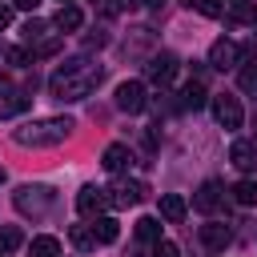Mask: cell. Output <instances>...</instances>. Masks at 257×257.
Instances as JSON below:
<instances>
[{
	"instance_id": "1",
	"label": "cell",
	"mask_w": 257,
	"mask_h": 257,
	"mask_svg": "<svg viewBox=\"0 0 257 257\" xmlns=\"http://www.w3.org/2000/svg\"><path fill=\"white\" fill-rule=\"evenodd\" d=\"M104 80V68L100 64H88V60H68L60 64V72H52L48 80V92L56 100H84L96 84Z\"/></svg>"
},
{
	"instance_id": "2",
	"label": "cell",
	"mask_w": 257,
	"mask_h": 257,
	"mask_svg": "<svg viewBox=\"0 0 257 257\" xmlns=\"http://www.w3.org/2000/svg\"><path fill=\"white\" fill-rule=\"evenodd\" d=\"M72 116H40V120H28V124H20L16 133H12V141L16 145H24V149H48V145H60V141H68L72 137Z\"/></svg>"
},
{
	"instance_id": "3",
	"label": "cell",
	"mask_w": 257,
	"mask_h": 257,
	"mask_svg": "<svg viewBox=\"0 0 257 257\" xmlns=\"http://www.w3.org/2000/svg\"><path fill=\"white\" fill-rule=\"evenodd\" d=\"M213 116H217V124H221V128H241V124H245L241 100H237V96H229V92L213 96Z\"/></svg>"
},
{
	"instance_id": "4",
	"label": "cell",
	"mask_w": 257,
	"mask_h": 257,
	"mask_svg": "<svg viewBox=\"0 0 257 257\" xmlns=\"http://www.w3.org/2000/svg\"><path fill=\"white\" fill-rule=\"evenodd\" d=\"M52 205V189H44V185H20L16 189V209L20 213H44Z\"/></svg>"
},
{
	"instance_id": "5",
	"label": "cell",
	"mask_w": 257,
	"mask_h": 257,
	"mask_svg": "<svg viewBox=\"0 0 257 257\" xmlns=\"http://www.w3.org/2000/svg\"><path fill=\"white\" fill-rule=\"evenodd\" d=\"M177 68H181V60H177L173 52H157V56H149V64H145V76L165 88V84L177 76Z\"/></svg>"
},
{
	"instance_id": "6",
	"label": "cell",
	"mask_w": 257,
	"mask_h": 257,
	"mask_svg": "<svg viewBox=\"0 0 257 257\" xmlns=\"http://www.w3.org/2000/svg\"><path fill=\"white\" fill-rule=\"evenodd\" d=\"M149 96H145V84L141 80H120L116 84V108L120 112H145Z\"/></svg>"
},
{
	"instance_id": "7",
	"label": "cell",
	"mask_w": 257,
	"mask_h": 257,
	"mask_svg": "<svg viewBox=\"0 0 257 257\" xmlns=\"http://www.w3.org/2000/svg\"><path fill=\"white\" fill-rule=\"evenodd\" d=\"M209 64L217 68V72H225V68H237L241 64V44L237 40H213V48H209Z\"/></svg>"
},
{
	"instance_id": "8",
	"label": "cell",
	"mask_w": 257,
	"mask_h": 257,
	"mask_svg": "<svg viewBox=\"0 0 257 257\" xmlns=\"http://www.w3.org/2000/svg\"><path fill=\"white\" fill-rule=\"evenodd\" d=\"M145 193H149V189H145V181H120V185L104 189V197H108V205H112V209H128V205H137Z\"/></svg>"
},
{
	"instance_id": "9",
	"label": "cell",
	"mask_w": 257,
	"mask_h": 257,
	"mask_svg": "<svg viewBox=\"0 0 257 257\" xmlns=\"http://www.w3.org/2000/svg\"><path fill=\"white\" fill-rule=\"evenodd\" d=\"M221 205H225V185L221 181H205L197 189V197H193V209L197 213H217Z\"/></svg>"
},
{
	"instance_id": "10",
	"label": "cell",
	"mask_w": 257,
	"mask_h": 257,
	"mask_svg": "<svg viewBox=\"0 0 257 257\" xmlns=\"http://www.w3.org/2000/svg\"><path fill=\"white\" fill-rule=\"evenodd\" d=\"M104 205H108V197H104V189H96V185H84V189L76 193V213H84V217H100Z\"/></svg>"
},
{
	"instance_id": "11",
	"label": "cell",
	"mask_w": 257,
	"mask_h": 257,
	"mask_svg": "<svg viewBox=\"0 0 257 257\" xmlns=\"http://www.w3.org/2000/svg\"><path fill=\"white\" fill-rule=\"evenodd\" d=\"M28 104H32V96H28L24 88H12V84H4V88H0V120H4V116L24 112Z\"/></svg>"
},
{
	"instance_id": "12",
	"label": "cell",
	"mask_w": 257,
	"mask_h": 257,
	"mask_svg": "<svg viewBox=\"0 0 257 257\" xmlns=\"http://www.w3.org/2000/svg\"><path fill=\"white\" fill-rule=\"evenodd\" d=\"M201 241H205V249L221 253V249L233 241V233H229V225H221V221H209V225H201Z\"/></svg>"
},
{
	"instance_id": "13",
	"label": "cell",
	"mask_w": 257,
	"mask_h": 257,
	"mask_svg": "<svg viewBox=\"0 0 257 257\" xmlns=\"http://www.w3.org/2000/svg\"><path fill=\"white\" fill-rule=\"evenodd\" d=\"M100 165H104V173H124V169L133 165L128 145H108V149H104V157H100Z\"/></svg>"
},
{
	"instance_id": "14",
	"label": "cell",
	"mask_w": 257,
	"mask_h": 257,
	"mask_svg": "<svg viewBox=\"0 0 257 257\" xmlns=\"http://www.w3.org/2000/svg\"><path fill=\"white\" fill-rule=\"evenodd\" d=\"M185 213H189V201H185L181 193H165V197H161V217H165L169 225H181Z\"/></svg>"
},
{
	"instance_id": "15",
	"label": "cell",
	"mask_w": 257,
	"mask_h": 257,
	"mask_svg": "<svg viewBox=\"0 0 257 257\" xmlns=\"http://www.w3.org/2000/svg\"><path fill=\"white\" fill-rule=\"evenodd\" d=\"M225 16L237 20V24H257V4L253 0H229L225 4Z\"/></svg>"
},
{
	"instance_id": "16",
	"label": "cell",
	"mask_w": 257,
	"mask_h": 257,
	"mask_svg": "<svg viewBox=\"0 0 257 257\" xmlns=\"http://www.w3.org/2000/svg\"><path fill=\"white\" fill-rule=\"evenodd\" d=\"M229 161H233L241 173H249V169L257 165V149H253L249 141H233V149H229Z\"/></svg>"
},
{
	"instance_id": "17",
	"label": "cell",
	"mask_w": 257,
	"mask_h": 257,
	"mask_svg": "<svg viewBox=\"0 0 257 257\" xmlns=\"http://www.w3.org/2000/svg\"><path fill=\"white\" fill-rule=\"evenodd\" d=\"M60 32H76L80 24H84V12L76 8V4H60V12H56V20H52Z\"/></svg>"
},
{
	"instance_id": "18",
	"label": "cell",
	"mask_w": 257,
	"mask_h": 257,
	"mask_svg": "<svg viewBox=\"0 0 257 257\" xmlns=\"http://www.w3.org/2000/svg\"><path fill=\"white\" fill-rule=\"evenodd\" d=\"M92 237H96V245H112V241L120 237L116 217H96V221H92Z\"/></svg>"
},
{
	"instance_id": "19",
	"label": "cell",
	"mask_w": 257,
	"mask_h": 257,
	"mask_svg": "<svg viewBox=\"0 0 257 257\" xmlns=\"http://www.w3.org/2000/svg\"><path fill=\"white\" fill-rule=\"evenodd\" d=\"M205 100H209V92H205L201 80H189V84L181 88V108H201Z\"/></svg>"
},
{
	"instance_id": "20",
	"label": "cell",
	"mask_w": 257,
	"mask_h": 257,
	"mask_svg": "<svg viewBox=\"0 0 257 257\" xmlns=\"http://www.w3.org/2000/svg\"><path fill=\"white\" fill-rule=\"evenodd\" d=\"M20 245H24V233H20L16 225H4V229H0V257H8V253H16Z\"/></svg>"
},
{
	"instance_id": "21",
	"label": "cell",
	"mask_w": 257,
	"mask_h": 257,
	"mask_svg": "<svg viewBox=\"0 0 257 257\" xmlns=\"http://www.w3.org/2000/svg\"><path fill=\"white\" fill-rule=\"evenodd\" d=\"M137 237H141L145 245H157V241H161V221H157V217H141V221H137Z\"/></svg>"
},
{
	"instance_id": "22",
	"label": "cell",
	"mask_w": 257,
	"mask_h": 257,
	"mask_svg": "<svg viewBox=\"0 0 257 257\" xmlns=\"http://www.w3.org/2000/svg\"><path fill=\"white\" fill-rule=\"evenodd\" d=\"M68 237H72V245H76L80 253H92V249H96V237H92V229H88V225H72V229H68Z\"/></svg>"
},
{
	"instance_id": "23",
	"label": "cell",
	"mask_w": 257,
	"mask_h": 257,
	"mask_svg": "<svg viewBox=\"0 0 257 257\" xmlns=\"http://www.w3.org/2000/svg\"><path fill=\"white\" fill-rule=\"evenodd\" d=\"M229 193H233V201H237V205H245V209H249V205H257V181H237Z\"/></svg>"
},
{
	"instance_id": "24",
	"label": "cell",
	"mask_w": 257,
	"mask_h": 257,
	"mask_svg": "<svg viewBox=\"0 0 257 257\" xmlns=\"http://www.w3.org/2000/svg\"><path fill=\"white\" fill-rule=\"evenodd\" d=\"M32 257H60V241L56 237H32Z\"/></svg>"
},
{
	"instance_id": "25",
	"label": "cell",
	"mask_w": 257,
	"mask_h": 257,
	"mask_svg": "<svg viewBox=\"0 0 257 257\" xmlns=\"http://www.w3.org/2000/svg\"><path fill=\"white\" fill-rule=\"evenodd\" d=\"M189 4H193V8L201 12V16H209V20H221V16H225V4H229V0H189Z\"/></svg>"
},
{
	"instance_id": "26",
	"label": "cell",
	"mask_w": 257,
	"mask_h": 257,
	"mask_svg": "<svg viewBox=\"0 0 257 257\" xmlns=\"http://www.w3.org/2000/svg\"><path fill=\"white\" fill-rule=\"evenodd\" d=\"M237 84H241V92L257 96V60H253V64H241V72H237Z\"/></svg>"
},
{
	"instance_id": "27",
	"label": "cell",
	"mask_w": 257,
	"mask_h": 257,
	"mask_svg": "<svg viewBox=\"0 0 257 257\" xmlns=\"http://www.w3.org/2000/svg\"><path fill=\"white\" fill-rule=\"evenodd\" d=\"M52 52H60V36H44V40L32 44V60L36 56H52Z\"/></svg>"
},
{
	"instance_id": "28",
	"label": "cell",
	"mask_w": 257,
	"mask_h": 257,
	"mask_svg": "<svg viewBox=\"0 0 257 257\" xmlns=\"http://www.w3.org/2000/svg\"><path fill=\"white\" fill-rule=\"evenodd\" d=\"M24 36H28V44H36V40L48 36V24H44V20H28V24H24Z\"/></svg>"
},
{
	"instance_id": "29",
	"label": "cell",
	"mask_w": 257,
	"mask_h": 257,
	"mask_svg": "<svg viewBox=\"0 0 257 257\" xmlns=\"http://www.w3.org/2000/svg\"><path fill=\"white\" fill-rule=\"evenodd\" d=\"M4 56H8V64H16V68H24V64H32V48H8Z\"/></svg>"
},
{
	"instance_id": "30",
	"label": "cell",
	"mask_w": 257,
	"mask_h": 257,
	"mask_svg": "<svg viewBox=\"0 0 257 257\" xmlns=\"http://www.w3.org/2000/svg\"><path fill=\"white\" fill-rule=\"evenodd\" d=\"M153 257H181V249H177L173 241H157V245H153Z\"/></svg>"
},
{
	"instance_id": "31",
	"label": "cell",
	"mask_w": 257,
	"mask_h": 257,
	"mask_svg": "<svg viewBox=\"0 0 257 257\" xmlns=\"http://www.w3.org/2000/svg\"><path fill=\"white\" fill-rule=\"evenodd\" d=\"M8 24H12V8H8V4H0V28H8Z\"/></svg>"
},
{
	"instance_id": "32",
	"label": "cell",
	"mask_w": 257,
	"mask_h": 257,
	"mask_svg": "<svg viewBox=\"0 0 257 257\" xmlns=\"http://www.w3.org/2000/svg\"><path fill=\"white\" fill-rule=\"evenodd\" d=\"M36 4H40V0H16V8H24V12H32Z\"/></svg>"
},
{
	"instance_id": "33",
	"label": "cell",
	"mask_w": 257,
	"mask_h": 257,
	"mask_svg": "<svg viewBox=\"0 0 257 257\" xmlns=\"http://www.w3.org/2000/svg\"><path fill=\"white\" fill-rule=\"evenodd\" d=\"M137 4H141V0H120V8H137Z\"/></svg>"
},
{
	"instance_id": "34",
	"label": "cell",
	"mask_w": 257,
	"mask_h": 257,
	"mask_svg": "<svg viewBox=\"0 0 257 257\" xmlns=\"http://www.w3.org/2000/svg\"><path fill=\"white\" fill-rule=\"evenodd\" d=\"M141 4H153V8H157V4H165V0H141Z\"/></svg>"
},
{
	"instance_id": "35",
	"label": "cell",
	"mask_w": 257,
	"mask_h": 257,
	"mask_svg": "<svg viewBox=\"0 0 257 257\" xmlns=\"http://www.w3.org/2000/svg\"><path fill=\"white\" fill-rule=\"evenodd\" d=\"M0 185H4V169H0Z\"/></svg>"
},
{
	"instance_id": "36",
	"label": "cell",
	"mask_w": 257,
	"mask_h": 257,
	"mask_svg": "<svg viewBox=\"0 0 257 257\" xmlns=\"http://www.w3.org/2000/svg\"><path fill=\"white\" fill-rule=\"evenodd\" d=\"M60 4H72V0H60Z\"/></svg>"
}]
</instances>
